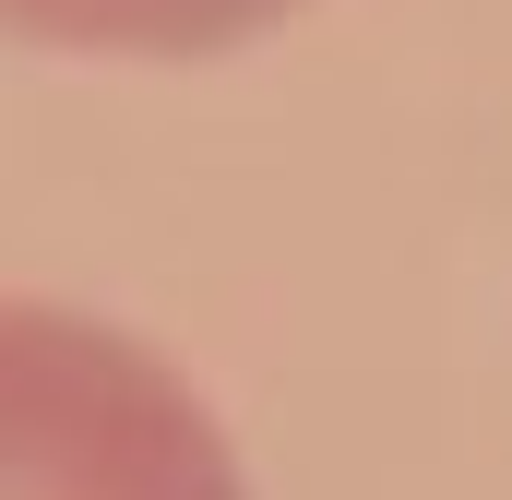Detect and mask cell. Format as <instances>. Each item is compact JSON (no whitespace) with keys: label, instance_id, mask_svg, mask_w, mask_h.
<instances>
[{"label":"cell","instance_id":"obj_1","mask_svg":"<svg viewBox=\"0 0 512 500\" xmlns=\"http://www.w3.org/2000/svg\"><path fill=\"white\" fill-rule=\"evenodd\" d=\"M0 500H251V477L167 346L0 286Z\"/></svg>","mask_w":512,"mask_h":500},{"label":"cell","instance_id":"obj_2","mask_svg":"<svg viewBox=\"0 0 512 500\" xmlns=\"http://www.w3.org/2000/svg\"><path fill=\"white\" fill-rule=\"evenodd\" d=\"M286 12L310 0H0V36L12 48H48V60H143V72H179V60H227L274 36Z\"/></svg>","mask_w":512,"mask_h":500}]
</instances>
